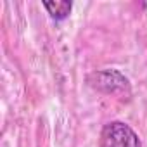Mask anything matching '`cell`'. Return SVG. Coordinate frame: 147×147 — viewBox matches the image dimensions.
<instances>
[{
  "label": "cell",
  "instance_id": "6da1fadb",
  "mask_svg": "<svg viewBox=\"0 0 147 147\" xmlns=\"http://www.w3.org/2000/svg\"><path fill=\"white\" fill-rule=\"evenodd\" d=\"M100 147H142V142L130 125L111 121L102 128Z\"/></svg>",
  "mask_w": 147,
  "mask_h": 147
},
{
  "label": "cell",
  "instance_id": "7a4b0ae2",
  "mask_svg": "<svg viewBox=\"0 0 147 147\" xmlns=\"http://www.w3.org/2000/svg\"><path fill=\"white\" fill-rule=\"evenodd\" d=\"M88 85L104 94H116L130 88L128 78L121 75L118 69H102V71L92 73L88 76Z\"/></svg>",
  "mask_w": 147,
  "mask_h": 147
},
{
  "label": "cell",
  "instance_id": "3957f363",
  "mask_svg": "<svg viewBox=\"0 0 147 147\" xmlns=\"http://www.w3.org/2000/svg\"><path fill=\"white\" fill-rule=\"evenodd\" d=\"M43 7L54 21H64L71 12L73 4L67 0H54V2H43Z\"/></svg>",
  "mask_w": 147,
  "mask_h": 147
}]
</instances>
